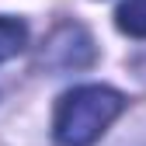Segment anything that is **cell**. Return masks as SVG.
<instances>
[{
  "mask_svg": "<svg viewBox=\"0 0 146 146\" xmlns=\"http://www.w3.org/2000/svg\"><path fill=\"white\" fill-rule=\"evenodd\" d=\"M90 63H94V38L80 21H63L38 52V66H45L49 73L84 70Z\"/></svg>",
  "mask_w": 146,
  "mask_h": 146,
  "instance_id": "2",
  "label": "cell"
},
{
  "mask_svg": "<svg viewBox=\"0 0 146 146\" xmlns=\"http://www.w3.org/2000/svg\"><path fill=\"white\" fill-rule=\"evenodd\" d=\"M28 42V28L17 17H0V63L14 59Z\"/></svg>",
  "mask_w": 146,
  "mask_h": 146,
  "instance_id": "4",
  "label": "cell"
},
{
  "mask_svg": "<svg viewBox=\"0 0 146 146\" xmlns=\"http://www.w3.org/2000/svg\"><path fill=\"white\" fill-rule=\"evenodd\" d=\"M122 111H125V98L115 87H104V84L73 87L56 104L52 139H56V146H94Z\"/></svg>",
  "mask_w": 146,
  "mask_h": 146,
  "instance_id": "1",
  "label": "cell"
},
{
  "mask_svg": "<svg viewBox=\"0 0 146 146\" xmlns=\"http://www.w3.org/2000/svg\"><path fill=\"white\" fill-rule=\"evenodd\" d=\"M115 25L122 35L146 38V0H122L115 11Z\"/></svg>",
  "mask_w": 146,
  "mask_h": 146,
  "instance_id": "3",
  "label": "cell"
}]
</instances>
